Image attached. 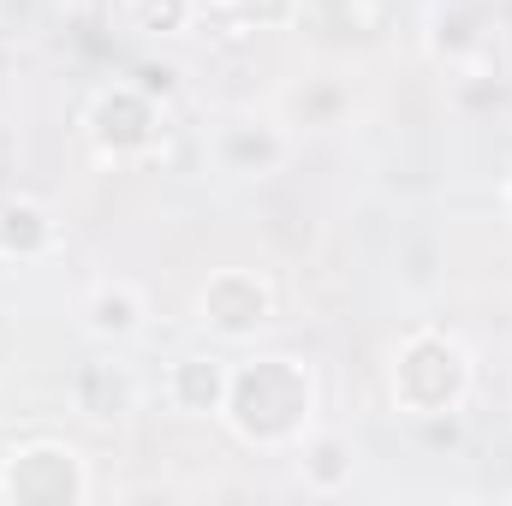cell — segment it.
Instances as JSON below:
<instances>
[{
	"label": "cell",
	"instance_id": "6da1fadb",
	"mask_svg": "<svg viewBox=\"0 0 512 506\" xmlns=\"http://www.w3.org/2000/svg\"><path fill=\"white\" fill-rule=\"evenodd\" d=\"M227 405L251 441H286L310 423V376L292 358H268L227 381Z\"/></svg>",
	"mask_w": 512,
	"mask_h": 506
},
{
	"label": "cell",
	"instance_id": "7a4b0ae2",
	"mask_svg": "<svg viewBox=\"0 0 512 506\" xmlns=\"http://www.w3.org/2000/svg\"><path fill=\"white\" fill-rule=\"evenodd\" d=\"M268 310H274L268 286L256 274H239V268L233 274H215L209 292H203V322L221 328V334H256L268 322Z\"/></svg>",
	"mask_w": 512,
	"mask_h": 506
},
{
	"label": "cell",
	"instance_id": "3957f363",
	"mask_svg": "<svg viewBox=\"0 0 512 506\" xmlns=\"http://www.w3.org/2000/svg\"><path fill=\"white\" fill-rule=\"evenodd\" d=\"M90 334H102V340H126L137 334V322H143V304H137V292H131L126 280H102L96 292H90Z\"/></svg>",
	"mask_w": 512,
	"mask_h": 506
},
{
	"label": "cell",
	"instance_id": "277c9868",
	"mask_svg": "<svg viewBox=\"0 0 512 506\" xmlns=\"http://www.w3.org/2000/svg\"><path fill=\"white\" fill-rule=\"evenodd\" d=\"M227 370H215V358H185L179 370H173V399L185 405V411H215L221 399H227Z\"/></svg>",
	"mask_w": 512,
	"mask_h": 506
}]
</instances>
